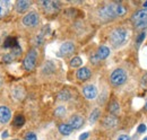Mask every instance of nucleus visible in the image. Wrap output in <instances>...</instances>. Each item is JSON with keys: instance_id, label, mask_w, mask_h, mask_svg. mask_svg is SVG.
<instances>
[{"instance_id": "obj_12", "label": "nucleus", "mask_w": 147, "mask_h": 140, "mask_svg": "<svg viewBox=\"0 0 147 140\" xmlns=\"http://www.w3.org/2000/svg\"><path fill=\"white\" fill-rule=\"evenodd\" d=\"M102 124H103V127L107 128V129H112V128L117 127V124H118V119H117V116H114V115H108V116H105V118L103 119Z\"/></svg>"}, {"instance_id": "obj_28", "label": "nucleus", "mask_w": 147, "mask_h": 140, "mask_svg": "<svg viewBox=\"0 0 147 140\" xmlns=\"http://www.w3.org/2000/svg\"><path fill=\"white\" fill-rule=\"evenodd\" d=\"M24 139L25 140H37V138H36V135H35V133H33V132H28V133L25 135Z\"/></svg>"}, {"instance_id": "obj_32", "label": "nucleus", "mask_w": 147, "mask_h": 140, "mask_svg": "<svg viewBox=\"0 0 147 140\" xmlns=\"http://www.w3.org/2000/svg\"><path fill=\"white\" fill-rule=\"evenodd\" d=\"M88 137H90V133L88 132H85V133H83V135L79 136V140H86Z\"/></svg>"}, {"instance_id": "obj_26", "label": "nucleus", "mask_w": 147, "mask_h": 140, "mask_svg": "<svg viewBox=\"0 0 147 140\" xmlns=\"http://www.w3.org/2000/svg\"><path fill=\"white\" fill-rule=\"evenodd\" d=\"M15 59H16V58H15V57H14L11 53H7L6 55H3V61H5V62H7V63L13 62Z\"/></svg>"}, {"instance_id": "obj_25", "label": "nucleus", "mask_w": 147, "mask_h": 140, "mask_svg": "<svg viewBox=\"0 0 147 140\" xmlns=\"http://www.w3.org/2000/svg\"><path fill=\"white\" fill-rule=\"evenodd\" d=\"M145 36H146V33L143 31V32H140L138 36H137V38H136V43H137V45H140L142 43H143V41L145 40Z\"/></svg>"}, {"instance_id": "obj_11", "label": "nucleus", "mask_w": 147, "mask_h": 140, "mask_svg": "<svg viewBox=\"0 0 147 140\" xmlns=\"http://www.w3.org/2000/svg\"><path fill=\"white\" fill-rule=\"evenodd\" d=\"M73 130H77V129H80L84 124V119L80 116V115H73L70 119H69V123H68Z\"/></svg>"}, {"instance_id": "obj_35", "label": "nucleus", "mask_w": 147, "mask_h": 140, "mask_svg": "<svg viewBox=\"0 0 147 140\" xmlns=\"http://www.w3.org/2000/svg\"><path fill=\"white\" fill-rule=\"evenodd\" d=\"M144 111L147 112V101H146V103H145V106H144Z\"/></svg>"}, {"instance_id": "obj_24", "label": "nucleus", "mask_w": 147, "mask_h": 140, "mask_svg": "<svg viewBox=\"0 0 147 140\" xmlns=\"http://www.w3.org/2000/svg\"><path fill=\"white\" fill-rule=\"evenodd\" d=\"M55 114L57 118H63L65 114H66V108L63 106H58L57 110H55Z\"/></svg>"}, {"instance_id": "obj_31", "label": "nucleus", "mask_w": 147, "mask_h": 140, "mask_svg": "<svg viewBox=\"0 0 147 140\" xmlns=\"http://www.w3.org/2000/svg\"><path fill=\"white\" fill-rule=\"evenodd\" d=\"M91 61H92V63H94V65H96L98 61H100V59L97 58V55H96V53L95 54H92L91 55Z\"/></svg>"}, {"instance_id": "obj_21", "label": "nucleus", "mask_w": 147, "mask_h": 140, "mask_svg": "<svg viewBox=\"0 0 147 140\" xmlns=\"http://www.w3.org/2000/svg\"><path fill=\"white\" fill-rule=\"evenodd\" d=\"M70 98V93L68 90H61L59 94H58V100L60 101H68Z\"/></svg>"}, {"instance_id": "obj_36", "label": "nucleus", "mask_w": 147, "mask_h": 140, "mask_svg": "<svg viewBox=\"0 0 147 140\" xmlns=\"http://www.w3.org/2000/svg\"><path fill=\"white\" fill-rule=\"evenodd\" d=\"M143 5H144V8H145V9H146V8H147V1H145V2H144V3H143Z\"/></svg>"}, {"instance_id": "obj_33", "label": "nucleus", "mask_w": 147, "mask_h": 140, "mask_svg": "<svg viewBox=\"0 0 147 140\" xmlns=\"http://www.w3.org/2000/svg\"><path fill=\"white\" fill-rule=\"evenodd\" d=\"M117 140H130V137H129L128 135H121V136L118 137Z\"/></svg>"}, {"instance_id": "obj_29", "label": "nucleus", "mask_w": 147, "mask_h": 140, "mask_svg": "<svg viewBox=\"0 0 147 140\" xmlns=\"http://www.w3.org/2000/svg\"><path fill=\"white\" fill-rule=\"evenodd\" d=\"M140 85L147 89V73H145V75L142 77V79H140Z\"/></svg>"}, {"instance_id": "obj_22", "label": "nucleus", "mask_w": 147, "mask_h": 140, "mask_svg": "<svg viewBox=\"0 0 147 140\" xmlns=\"http://www.w3.org/2000/svg\"><path fill=\"white\" fill-rule=\"evenodd\" d=\"M100 115H101L100 110H98V108H95L92 113H91V116H90V122L95 123L96 121H97V119L100 118Z\"/></svg>"}, {"instance_id": "obj_19", "label": "nucleus", "mask_w": 147, "mask_h": 140, "mask_svg": "<svg viewBox=\"0 0 147 140\" xmlns=\"http://www.w3.org/2000/svg\"><path fill=\"white\" fill-rule=\"evenodd\" d=\"M8 5L9 1H0V18L5 17L8 14Z\"/></svg>"}, {"instance_id": "obj_6", "label": "nucleus", "mask_w": 147, "mask_h": 140, "mask_svg": "<svg viewBox=\"0 0 147 140\" xmlns=\"http://www.w3.org/2000/svg\"><path fill=\"white\" fill-rule=\"evenodd\" d=\"M40 23V17L35 11H31L28 13L25 17L23 18V24L27 27H35Z\"/></svg>"}, {"instance_id": "obj_8", "label": "nucleus", "mask_w": 147, "mask_h": 140, "mask_svg": "<svg viewBox=\"0 0 147 140\" xmlns=\"http://www.w3.org/2000/svg\"><path fill=\"white\" fill-rule=\"evenodd\" d=\"M75 51V44L73 42H65L61 46H60V50H59V55H62V57H66V55H69L74 53Z\"/></svg>"}, {"instance_id": "obj_27", "label": "nucleus", "mask_w": 147, "mask_h": 140, "mask_svg": "<svg viewBox=\"0 0 147 140\" xmlns=\"http://www.w3.org/2000/svg\"><path fill=\"white\" fill-rule=\"evenodd\" d=\"M11 54L15 57V58H17L18 55H20V53H22V48L19 46V45H16L14 49H11Z\"/></svg>"}, {"instance_id": "obj_37", "label": "nucleus", "mask_w": 147, "mask_h": 140, "mask_svg": "<svg viewBox=\"0 0 147 140\" xmlns=\"http://www.w3.org/2000/svg\"><path fill=\"white\" fill-rule=\"evenodd\" d=\"M0 87H1V77H0Z\"/></svg>"}, {"instance_id": "obj_1", "label": "nucleus", "mask_w": 147, "mask_h": 140, "mask_svg": "<svg viewBox=\"0 0 147 140\" xmlns=\"http://www.w3.org/2000/svg\"><path fill=\"white\" fill-rule=\"evenodd\" d=\"M127 14V8L119 3V2H113L108 6L102 7L98 10V16L103 20H112L117 17H122Z\"/></svg>"}, {"instance_id": "obj_15", "label": "nucleus", "mask_w": 147, "mask_h": 140, "mask_svg": "<svg viewBox=\"0 0 147 140\" xmlns=\"http://www.w3.org/2000/svg\"><path fill=\"white\" fill-rule=\"evenodd\" d=\"M96 55H97V58L100 60H104V59H107L110 55V49L108 46H105V45H102V46H100L97 49Z\"/></svg>"}, {"instance_id": "obj_13", "label": "nucleus", "mask_w": 147, "mask_h": 140, "mask_svg": "<svg viewBox=\"0 0 147 140\" xmlns=\"http://www.w3.org/2000/svg\"><path fill=\"white\" fill-rule=\"evenodd\" d=\"M11 118V113L8 107L0 106V123H7Z\"/></svg>"}, {"instance_id": "obj_3", "label": "nucleus", "mask_w": 147, "mask_h": 140, "mask_svg": "<svg viewBox=\"0 0 147 140\" xmlns=\"http://www.w3.org/2000/svg\"><path fill=\"white\" fill-rule=\"evenodd\" d=\"M126 81H127V72L125 69L118 68V69L113 70L110 75V83L114 87L122 86Z\"/></svg>"}, {"instance_id": "obj_9", "label": "nucleus", "mask_w": 147, "mask_h": 140, "mask_svg": "<svg viewBox=\"0 0 147 140\" xmlns=\"http://www.w3.org/2000/svg\"><path fill=\"white\" fill-rule=\"evenodd\" d=\"M91 76H92L91 70L88 69V68H86V67H83V68L78 69L77 72H76V77H77V79L80 80V81H86V80H88V79L91 78Z\"/></svg>"}, {"instance_id": "obj_23", "label": "nucleus", "mask_w": 147, "mask_h": 140, "mask_svg": "<svg viewBox=\"0 0 147 140\" xmlns=\"http://www.w3.org/2000/svg\"><path fill=\"white\" fill-rule=\"evenodd\" d=\"M82 63H83L82 59H80L79 57H75V58L71 59V61H70V67H73V68H78V67L82 66Z\"/></svg>"}, {"instance_id": "obj_14", "label": "nucleus", "mask_w": 147, "mask_h": 140, "mask_svg": "<svg viewBox=\"0 0 147 140\" xmlns=\"http://www.w3.org/2000/svg\"><path fill=\"white\" fill-rule=\"evenodd\" d=\"M31 6V1H27V0H19L16 2V10L18 13H25Z\"/></svg>"}, {"instance_id": "obj_5", "label": "nucleus", "mask_w": 147, "mask_h": 140, "mask_svg": "<svg viewBox=\"0 0 147 140\" xmlns=\"http://www.w3.org/2000/svg\"><path fill=\"white\" fill-rule=\"evenodd\" d=\"M36 60H37L36 50H35V49L30 50L28 53H27V55L25 57L24 61H23V66H24V68H25L26 70H28V71L33 70L34 68H35V66H36Z\"/></svg>"}, {"instance_id": "obj_10", "label": "nucleus", "mask_w": 147, "mask_h": 140, "mask_svg": "<svg viewBox=\"0 0 147 140\" xmlns=\"http://www.w3.org/2000/svg\"><path fill=\"white\" fill-rule=\"evenodd\" d=\"M83 94L87 100H94L97 96V89L94 85H87L83 88Z\"/></svg>"}, {"instance_id": "obj_38", "label": "nucleus", "mask_w": 147, "mask_h": 140, "mask_svg": "<svg viewBox=\"0 0 147 140\" xmlns=\"http://www.w3.org/2000/svg\"><path fill=\"white\" fill-rule=\"evenodd\" d=\"M144 140H147V137H146V138H144Z\"/></svg>"}, {"instance_id": "obj_39", "label": "nucleus", "mask_w": 147, "mask_h": 140, "mask_svg": "<svg viewBox=\"0 0 147 140\" xmlns=\"http://www.w3.org/2000/svg\"><path fill=\"white\" fill-rule=\"evenodd\" d=\"M15 140H18V139H15Z\"/></svg>"}, {"instance_id": "obj_18", "label": "nucleus", "mask_w": 147, "mask_h": 140, "mask_svg": "<svg viewBox=\"0 0 147 140\" xmlns=\"http://www.w3.org/2000/svg\"><path fill=\"white\" fill-rule=\"evenodd\" d=\"M109 112L112 115H117L120 112V105L117 101H112L109 104Z\"/></svg>"}, {"instance_id": "obj_17", "label": "nucleus", "mask_w": 147, "mask_h": 140, "mask_svg": "<svg viewBox=\"0 0 147 140\" xmlns=\"http://www.w3.org/2000/svg\"><path fill=\"white\" fill-rule=\"evenodd\" d=\"M16 45H18V43L15 37H7L3 43V48H6V49H14Z\"/></svg>"}, {"instance_id": "obj_7", "label": "nucleus", "mask_w": 147, "mask_h": 140, "mask_svg": "<svg viewBox=\"0 0 147 140\" xmlns=\"http://www.w3.org/2000/svg\"><path fill=\"white\" fill-rule=\"evenodd\" d=\"M41 5L43 6L44 10L49 14H55L59 10V2L57 1H42Z\"/></svg>"}, {"instance_id": "obj_4", "label": "nucleus", "mask_w": 147, "mask_h": 140, "mask_svg": "<svg viewBox=\"0 0 147 140\" xmlns=\"http://www.w3.org/2000/svg\"><path fill=\"white\" fill-rule=\"evenodd\" d=\"M127 38V31L125 28H115L112 31L110 34V42L111 44L115 48L122 45Z\"/></svg>"}, {"instance_id": "obj_30", "label": "nucleus", "mask_w": 147, "mask_h": 140, "mask_svg": "<svg viewBox=\"0 0 147 140\" xmlns=\"http://www.w3.org/2000/svg\"><path fill=\"white\" fill-rule=\"evenodd\" d=\"M146 125H145V124H144V123H143V124H139V125H138V129H137V132H138V133H144V132H145V131H146Z\"/></svg>"}, {"instance_id": "obj_20", "label": "nucleus", "mask_w": 147, "mask_h": 140, "mask_svg": "<svg viewBox=\"0 0 147 140\" xmlns=\"http://www.w3.org/2000/svg\"><path fill=\"white\" fill-rule=\"evenodd\" d=\"M24 123H25V118L23 116V115H16L15 116V119H14V125L16 127V128H20V127H23L24 125Z\"/></svg>"}, {"instance_id": "obj_34", "label": "nucleus", "mask_w": 147, "mask_h": 140, "mask_svg": "<svg viewBox=\"0 0 147 140\" xmlns=\"http://www.w3.org/2000/svg\"><path fill=\"white\" fill-rule=\"evenodd\" d=\"M7 136H8V132H7V131H6V132H3V133H2V138H6V137H7Z\"/></svg>"}, {"instance_id": "obj_2", "label": "nucleus", "mask_w": 147, "mask_h": 140, "mask_svg": "<svg viewBox=\"0 0 147 140\" xmlns=\"http://www.w3.org/2000/svg\"><path fill=\"white\" fill-rule=\"evenodd\" d=\"M131 23L138 30H147V8L137 10L131 16Z\"/></svg>"}, {"instance_id": "obj_16", "label": "nucleus", "mask_w": 147, "mask_h": 140, "mask_svg": "<svg viewBox=\"0 0 147 140\" xmlns=\"http://www.w3.org/2000/svg\"><path fill=\"white\" fill-rule=\"evenodd\" d=\"M59 132L63 136H69L73 132V128L68 123H61L59 124Z\"/></svg>"}]
</instances>
